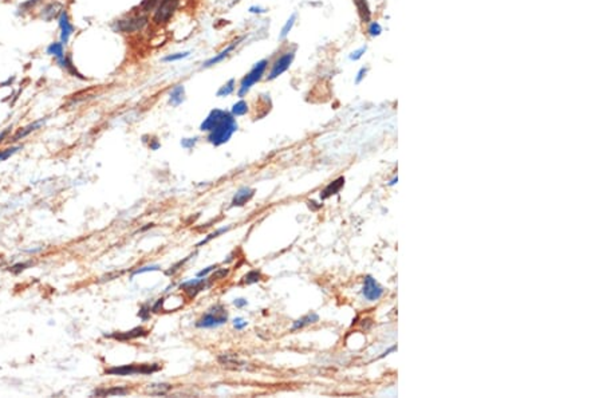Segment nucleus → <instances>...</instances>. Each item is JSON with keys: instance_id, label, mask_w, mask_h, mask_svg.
I'll list each match as a JSON object with an SVG mask.
<instances>
[{"instance_id": "nucleus-23", "label": "nucleus", "mask_w": 603, "mask_h": 398, "mask_svg": "<svg viewBox=\"0 0 603 398\" xmlns=\"http://www.w3.org/2000/svg\"><path fill=\"white\" fill-rule=\"evenodd\" d=\"M248 110H250L248 103H247L243 98H240V101H237L236 103H234V106H232V109H231V114H232L234 118L241 117V116H246L247 113H248Z\"/></svg>"}, {"instance_id": "nucleus-8", "label": "nucleus", "mask_w": 603, "mask_h": 398, "mask_svg": "<svg viewBox=\"0 0 603 398\" xmlns=\"http://www.w3.org/2000/svg\"><path fill=\"white\" fill-rule=\"evenodd\" d=\"M56 20H58V26H59V30H61V34H59V39L63 45L66 46L68 43V40L70 38L73 36L74 31H75V27H74V24L71 23V19H70V15H68V12L63 8L59 14V17H56Z\"/></svg>"}, {"instance_id": "nucleus-15", "label": "nucleus", "mask_w": 603, "mask_h": 398, "mask_svg": "<svg viewBox=\"0 0 603 398\" xmlns=\"http://www.w3.org/2000/svg\"><path fill=\"white\" fill-rule=\"evenodd\" d=\"M225 110H220V109H213L212 112L208 114V117L202 121V124L200 125V130L201 132H211L213 129V126L218 124V119L221 118V116L224 114Z\"/></svg>"}, {"instance_id": "nucleus-45", "label": "nucleus", "mask_w": 603, "mask_h": 398, "mask_svg": "<svg viewBox=\"0 0 603 398\" xmlns=\"http://www.w3.org/2000/svg\"><path fill=\"white\" fill-rule=\"evenodd\" d=\"M234 306H237V307H243V306H246L247 304V300L246 299H234Z\"/></svg>"}, {"instance_id": "nucleus-39", "label": "nucleus", "mask_w": 603, "mask_h": 398, "mask_svg": "<svg viewBox=\"0 0 603 398\" xmlns=\"http://www.w3.org/2000/svg\"><path fill=\"white\" fill-rule=\"evenodd\" d=\"M365 51H366V47H361L359 50L352 52V55H350V59H352V61H357V59H359V58L363 55V52H365Z\"/></svg>"}, {"instance_id": "nucleus-2", "label": "nucleus", "mask_w": 603, "mask_h": 398, "mask_svg": "<svg viewBox=\"0 0 603 398\" xmlns=\"http://www.w3.org/2000/svg\"><path fill=\"white\" fill-rule=\"evenodd\" d=\"M269 59L267 58H264L262 61H259L256 62L252 68L248 71V73L241 78L240 81V84H239V89H237V96L240 97V98H244V97L248 94V91L257 83V82H260L263 79V77L266 75L267 73L268 67H269Z\"/></svg>"}, {"instance_id": "nucleus-12", "label": "nucleus", "mask_w": 603, "mask_h": 398, "mask_svg": "<svg viewBox=\"0 0 603 398\" xmlns=\"http://www.w3.org/2000/svg\"><path fill=\"white\" fill-rule=\"evenodd\" d=\"M209 286L207 279H195V281L185 282L184 284H181V290H185V292L189 295L190 298H195L200 291Z\"/></svg>"}, {"instance_id": "nucleus-27", "label": "nucleus", "mask_w": 603, "mask_h": 398, "mask_svg": "<svg viewBox=\"0 0 603 398\" xmlns=\"http://www.w3.org/2000/svg\"><path fill=\"white\" fill-rule=\"evenodd\" d=\"M189 55H190V51L173 52V54H168L167 56H164V58H162V62L164 63L179 62V61H183V59H185V58H188Z\"/></svg>"}, {"instance_id": "nucleus-33", "label": "nucleus", "mask_w": 603, "mask_h": 398, "mask_svg": "<svg viewBox=\"0 0 603 398\" xmlns=\"http://www.w3.org/2000/svg\"><path fill=\"white\" fill-rule=\"evenodd\" d=\"M197 140H199L197 137H193V138H183V141H181V145H183V148H185V149H192V148L197 144Z\"/></svg>"}, {"instance_id": "nucleus-14", "label": "nucleus", "mask_w": 603, "mask_h": 398, "mask_svg": "<svg viewBox=\"0 0 603 398\" xmlns=\"http://www.w3.org/2000/svg\"><path fill=\"white\" fill-rule=\"evenodd\" d=\"M253 195H255V189L247 188V186L240 188L239 191L236 192L234 200H232V207H243L244 204H247L251 200Z\"/></svg>"}, {"instance_id": "nucleus-30", "label": "nucleus", "mask_w": 603, "mask_h": 398, "mask_svg": "<svg viewBox=\"0 0 603 398\" xmlns=\"http://www.w3.org/2000/svg\"><path fill=\"white\" fill-rule=\"evenodd\" d=\"M218 362L223 365V366H227V367H231V365H234V369H236V366L240 364L236 357L234 355H229V354H223V355H220L218 357Z\"/></svg>"}, {"instance_id": "nucleus-32", "label": "nucleus", "mask_w": 603, "mask_h": 398, "mask_svg": "<svg viewBox=\"0 0 603 398\" xmlns=\"http://www.w3.org/2000/svg\"><path fill=\"white\" fill-rule=\"evenodd\" d=\"M22 149V146H12V148H7L4 150H0V163L1 161H6L7 158H10L11 156H14L17 151H19Z\"/></svg>"}, {"instance_id": "nucleus-5", "label": "nucleus", "mask_w": 603, "mask_h": 398, "mask_svg": "<svg viewBox=\"0 0 603 398\" xmlns=\"http://www.w3.org/2000/svg\"><path fill=\"white\" fill-rule=\"evenodd\" d=\"M228 320V313L221 304H216L212 309L208 310L207 314H204L200 319L196 322V326L199 329H213L224 325Z\"/></svg>"}, {"instance_id": "nucleus-37", "label": "nucleus", "mask_w": 603, "mask_h": 398, "mask_svg": "<svg viewBox=\"0 0 603 398\" xmlns=\"http://www.w3.org/2000/svg\"><path fill=\"white\" fill-rule=\"evenodd\" d=\"M368 33L371 36H375V35H378L381 33V27L378 23H371L370 24V27H368Z\"/></svg>"}, {"instance_id": "nucleus-26", "label": "nucleus", "mask_w": 603, "mask_h": 398, "mask_svg": "<svg viewBox=\"0 0 603 398\" xmlns=\"http://www.w3.org/2000/svg\"><path fill=\"white\" fill-rule=\"evenodd\" d=\"M158 3H160V0H142L140 4H138V10H140L138 12L144 14V15L154 12L156 7L158 6Z\"/></svg>"}, {"instance_id": "nucleus-35", "label": "nucleus", "mask_w": 603, "mask_h": 398, "mask_svg": "<svg viewBox=\"0 0 603 398\" xmlns=\"http://www.w3.org/2000/svg\"><path fill=\"white\" fill-rule=\"evenodd\" d=\"M158 269H160L158 265H146V267H142V268L135 269V271L133 272V275L144 274V272H149V271H158Z\"/></svg>"}, {"instance_id": "nucleus-20", "label": "nucleus", "mask_w": 603, "mask_h": 398, "mask_svg": "<svg viewBox=\"0 0 603 398\" xmlns=\"http://www.w3.org/2000/svg\"><path fill=\"white\" fill-rule=\"evenodd\" d=\"M46 54H47V55L54 56V58L56 59V62H58V61L63 59L65 55H66L65 45L62 43L61 40H59V42H52V43H50V45L47 46V49H46Z\"/></svg>"}, {"instance_id": "nucleus-9", "label": "nucleus", "mask_w": 603, "mask_h": 398, "mask_svg": "<svg viewBox=\"0 0 603 398\" xmlns=\"http://www.w3.org/2000/svg\"><path fill=\"white\" fill-rule=\"evenodd\" d=\"M362 295L365 297V299H368V302H375V300L381 299V297L384 295V288L377 283V281H375L373 276L368 275L365 278Z\"/></svg>"}, {"instance_id": "nucleus-18", "label": "nucleus", "mask_w": 603, "mask_h": 398, "mask_svg": "<svg viewBox=\"0 0 603 398\" xmlns=\"http://www.w3.org/2000/svg\"><path fill=\"white\" fill-rule=\"evenodd\" d=\"M148 334V330L144 329V327H135L133 330L130 331H126V332H118V334H113L110 335L112 338L114 339H117V341H130V339H134V338H138V336H144Z\"/></svg>"}, {"instance_id": "nucleus-11", "label": "nucleus", "mask_w": 603, "mask_h": 398, "mask_svg": "<svg viewBox=\"0 0 603 398\" xmlns=\"http://www.w3.org/2000/svg\"><path fill=\"white\" fill-rule=\"evenodd\" d=\"M62 10H63V7H62L61 3L51 1V3H47V4H45V6L40 8V17L45 22H51L52 19H56V17H59Z\"/></svg>"}, {"instance_id": "nucleus-1", "label": "nucleus", "mask_w": 603, "mask_h": 398, "mask_svg": "<svg viewBox=\"0 0 603 398\" xmlns=\"http://www.w3.org/2000/svg\"><path fill=\"white\" fill-rule=\"evenodd\" d=\"M237 130V122L236 118L228 112H224L221 118L218 119V122L211 132H208V141L215 146H220L228 142L234 133Z\"/></svg>"}, {"instance_id": "nucleus-44", "label": "nucleus", "mask_w": 603, "mask_h": 398, "mask_svg": "<svg viewBox=\"0 0 603 398\" xmlns=\"http://www.w3.org/2000/svg\"><path fill=\"white\" fill-rule=\"evenodd\" d=\"M215 268H216V265H211V267H208V268L202 269L201 272H199V276H205V275L209 274V272H211V271H212V269H215Z\"/></svg>"}, {"instance_id": "nucleus-36", "label": "nucleus", "mask_w": 603, "mask_h": 398, "mask_svg": "<svg viewBox=\"0 0 603 398\" xmlns=\"http://www.w3.org/2000/svg\"><path fill=\"white\" fill-rule=\"evenodd\" d=\"M248 12L250 14H253V15H263V14H266L267 10L266 8H263L260 6H251L248 8Z\"/></svg>"}, {"instance_id": "nucleus-48", "label": "nucleus", "mask_w": 603, "mask_h": 398, "mask_svg": "<svg viewBox=\"0 0 603 398\" xmlns=\"http://www.w3.org/2000/svg\"><path fill=\"white\" fill-rule=\"evenodd\" d=\"M397 182H398V177H397V176H396V177H394V179H393V180H391V181H390V182H389V185H390V186H393V185H396V184H397Z\"/></svg>"}, {"instance_id": "nucleus-3", "label": "nucleus", "mask_w": 603, "mask_h": 398, "mask_svg": "<svg viewBox=\"0 0 603 398\" xmlns=\"http://www.w3.org/2000/svg\"><path fill=\"white\" fill-rule=\"evenodd\" d=\"M148 24H149V17L137 12V14H132V15L116 20L112 24V28L114 33L135 34V33H141L142 30H145Z\"/></svg>"}, {"instance_id": "nucleus-22", "label": "nucleus", "mask_w": 603, "mask_h": 398, "mask_svg": "<svg viewBox=\"0 0 603 398\" xmlns=\"http://www.w3.org/2000/svg\"><path fill=\"white\" fill-rule=\"evenodd\" d=\"M234 90H236V79L231 78L228 82H225V83H224L223 86L218 90L216 97H218V98H225V97L234 94Z\"/></svg>"}, {"instance_id": "nucleus-31", "label": "nucleus", "mask_w": 603, "mask_h": 398, "mask_svg": "<svg viewBox=\"0 0 603 398\" xmlns=\"http://www.w3.org/2000/svg\"><path fill=\"white\" fill-rule=\"evenodd\" d=\"M172 389L170 385H167V383H161V385H151L149 387V393L151 394H167L169 390Z\"/></svg>"}, {"instance_id": "nucleus-24", "label": "nucleus", "mask_w": 603, "mask_h": 398, "mask_svg": "<svg viewBox=\"0 0 603 398\" xmlns=\"http://www.w3.org/2000/svg\"><path fill=\"white\" fill-rule=\"evenodd\" d=\"M295 22H296V14H292V15H291V17L285 20V26H283L282 30H280L279 40H285V38L288 36V34L291 33V30H292L294 26H295Z\"/></svg>"}, {"instance_id": "nucleus-38", "label": "nucleus", "mask_w": 603, "mask_h": 398, "mask_svg": "<svg viewBox=\"0 0 603 398\" xmlns=\"http://www.w3.org/2000/svg\"><path fill=\"white\" fill-rule=\"evenodd\" d=\"M149 314H151V309L148 307V306H142V309L140 310V313H138V316H140L141 319L146 320L149 318Z\"/></svg>"}, {"instance_id": "nucleus-40", "label": "nucleus", "mask_w": 603, "mask_h": 398, "mask_svg": "<svg viewBox=\"0 0 603 398\" xmlns=\"http://www.w3.org/2000/svg\"><path fill=\"white\" fill-rule=\"evenodd\" d=\"M247 325H248V323H247V322L244 319H241V318H236V319L234 320V327H236V329H237V330H241V329H244V327H246Z\"/></svg>"}, {"instance_id": "nucleus-28", "label": "nucleus", "mask_w": 603, "mask_h": 398, "mask_svg": "<svg viewBox=\"0 0 603 398\" xmlns=\"http://www.w3.org/2000/svg\"><path fill=\"white\" fill-rule=\"evenodd\" d=\"M263 279V275L260 271H250L248 274L243 278L241 283L243 284H252V283H257Z\"/></svg>"}, {"instance_id": "nucleus-10", "label": "nucleus", "mask_w": 603, "mask_h": 398, "mask_svg": "<svg viewBox=\"0 0 603 398\" xmlns=\"http://www.w3.org/2000/svg\"><path fill=\"white\" fill-rule=\"evenodd\" d=\"M241 40L243 39H237V40H234V42H232L231 45L227 46L225 49H223L220 52H218L216 55L212 56V58H209V59H207L205 62L202 63V66H201V67L209 68V67H213V66H216V65H218V63L224 62V61H225V59L231 55V52H234V51L236 50V47L240 45Z\"/></svg>"}, {"instance_id": "nucleus-43", "label": "nucleus", "mask_w": 603, "mask_h": 398, "mask_svg": "<svg viewBox=\"0 0 603 398\" xmlns=\"http://www.w3.org/2000/svg\"><path fill=\"white\" fill-rule=\"evenodd\" d=\"M11 129H12V128H11V126H10V128H7L6 130H3V132L0 133V144H1L3 141H4V138H6L7 135H8V133L11 132Z\"/></svg>"}, {"instance_id": "nucleus-7", "label": "nucleus", "mask_w": 603, "mask_h": 398, "mask_svg": "<svg viewBox=\"0 0 603 398\" xmlns=\"http://www.w3.org/2000/svg\"><path fill=\"white\" fill-rule=\"evenodd\" d=\"M181 0H160L158 6L153 12V23L157 26H164L167 24L172 17H173L177 8H179Z\"/></svg>"}, {"instance_id": "nucleus-13", "label": "nucleus", "mask_w": 603, "mask_h": 398, "mask_svg": "<svg viewBox=\"0 0 603 398\" xmlns=\"http://www.w3.org/2000/svg\"><path fill=\"white\" fill-rule=\"evenodd\" d=\"M46 121H47V118H40V119L35 121V122H33V124L27 125V126H24V128H22L20 130H17V133H15V135L11 138V141L12 142H17V141H19V140H23L24 137L30 135L33 132L40 129V128L46 124Z\"/></svg>"}, {"instance_id": "nucleus-46", "label": "nucleus", "mask_w": 603, "mask_h": 398, "mask_svg": "<svg viewBox=\"0 0 603 398\" xmlns=\"http://www.w3.org/2000/svg\"><path fill=\"white\" fill-rule=\"evenodd\" d=\"M149 146H151V150H157V149L160 148V142H158V141H157V140H153V144H151V145H149Z\"/></svg>"}, {"instance_id": "nucleus-17", "label": "nucleus", "mask_w": 603, "mask_h": 398, "mask_svg": "<svg viewBox=\"0 0 603 398\" xmlns=\"http://www.w3.org/2000/svg\"><path fill=\"white\" fill-rule=\"evenodd\" d=\"M56 63H58V66H59V67L63 68V70H65L66 73L70 74L71 77H77V78H79V79H86L84 77H82V74L79 73L78 70H77L75 65L73 63V58H71L70 54H66L63 59L58 61Z\"/></svg>"}, {"instance_id": "nucleus-34", "label": "nucleus", "mask_w": 603, "mask_h": 398, "mask_svg": "<svg viewBox=\"0 0 603 398\" xmlns=\"http://www.w3.org/2000/svg\"><path fill=\"white\" fill-rule=\"evenodd\" d=\"M28 265H31V263H17V264H15V265H12L11 268H10V271L14 272V274H20L22 271H24V269L27 268Z\"/></svg>"}, {"instance_id": "nucleus-47", "label": "nucleus", "mask_w": 603, "mask_h": 398, "mask_svg": "<svg viewBox=\"0 0 603 398\" xmlns=\"http://www.w3.org/2000/svg\"><path fill=\"white\" fill-rule=\"evenodd\" d=\"M396 350H397V346H393V348H389V350H387V351H385V353L382 354L380 358H384V357H386V355H389V354L393 353V351H396Z\"/></svg>"}, {"instance_id": "nucleus-21", "label": "nucleus", "mask_w": 603, "mask_h": 398, "mask_svg": "<svg viewBox=\"0 0 603 398\" xmlns=\"http://www.w3.org/2000/svg\"><path fill=\"white\" fill-rule=\"evenodd\" d=\"M319 320V316L318 314H308L306 316H303L301 319H298L296 322H294V326H292V329L291 330H299V329H303V327H306L308 325H313L315 322H318Z\"/></svg>"}, {"instance_id": "nucleus-41", "label": "nucleus", "mask_w": 603, "mask_h": 398, "mask_svg": "<svg viewBox=\"0 0 603 398\" xmlns=\"http://www.w3.org/2000/svg\"><path fill=\"white\" fill-rule=\"evenodd\" d=\"M227 230H228V228H223V230H218V231H216V232H213V233H211V235L208 236V237H207V239H205V240H202V241H201V243H200V244H199V246H201V244H204V243H208V241L211 240V239H213V237H216V236L220 235V233H223V232H225V231H227Z\"/></svg>"}, {"instance_id": "nucleus-29", "label": "nucleus", "mask_w": 603, "mask_h": 398, "mask_svg": "<svg viewBox=\"0 0 603 398\" xmlns=\"http://www.w3.org/2000/svg\"><path fill=\"white\" fill-rule=\"evenodd\" d=\"M128 393V389H125V387H113V389H109V390H95V394L97 396H122V394H126Z\"/></svg>"}, {"instance_id": "nucleus-42", "label": "nucleus", "mask_w": 603, "mask_h": 398, "mask_svg": "<svg viewBox=\"0 0 603 398\" xmlns=\"http://www.w3.org/2000/svg\"><path fill=\"white\" fill-rule=\"evenodd\" d=\"M365 75H366V68H361V70H359V73H358V77L355 78V82L359 83V82L365 78Z\"/></svg>"}, {"instance_id": "nucleus-19", "label": "nucleus", "mask_w": 603, "mask_h": 398, "mask_svg": "<svg viewBox=\"0 0 603 398\" xmlns=\"http://www.w3.org/2000/svg\"><path fill=\"white\" fill-rule=\"evenodd\" d=\"M343 185H345V179L343 177H339V179H336L333 182H330L329 185L324 188L323 192L320 193V199L326 200V199H329L333 195H338L339 191L343 188Z\"/></svg>"}, {"instance_id": "nucleus-6", "label": "nucleus", "mask_w": 603, "mask_h": 398, "mask_svg": "<svg viewBox=\"0 0 603 398\" xmlns=\"http://www.w3.org/2000/svg\"><path fill=\"white\" fill-rule=\"evenodd\" d=\"M161 366L157 364L153 365H123V366H116L105 370V374L109 376H134V374H151L154 371H158Z\"/></svg>"}, {"instance_id": "nucleus-4", "label": "nucleus", "mask_w": 603, "mask_h": 398, "mask_svg": "<svg viewBox=\"0 0 603 398\" xmlns=\"http://www.w3.org/2000/svg\"><path fill=\"white\" fill-rule=\"evenodd\" d=\"M294 58H295V50H287L282 52L279 56H276L274 62L269 63V67L266 73L267 81H274V79L279 78L282 74H285L291 67Z\"/></svg>"}, {"instance_id": "nucleus-16", "label": "nucleus", "mask_w": 603, "mask_h": 398, "mask_svg": "<svg viewBox=\"0 0 603 398\" xmlns=\"http://www.w3.org/2000/svg\"><path fill=\"white\" fill-rule=\"evenodd\" d=\"M185 101V87L184 84H176L169 93V105L172 107L180 106Z\"/></svg>"}, {"instance_id": "nucleus-25", "label": "nucleus", "mask_w": 603, "mask_h": 398, "mask_svg": "<svg viewBox=\"0 0 603 398\" xmlns=\"http://www.w3.org/2000/svg\"><path fill=\"white\" fill-rule=\"evenodd\" d=\"M43 0H26V1H23L22 4H19L17 10V15H24V14H28V12H31L35 8V7L40 4Z\"/></svg>"}]
</instances>
